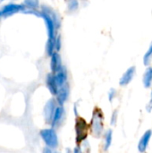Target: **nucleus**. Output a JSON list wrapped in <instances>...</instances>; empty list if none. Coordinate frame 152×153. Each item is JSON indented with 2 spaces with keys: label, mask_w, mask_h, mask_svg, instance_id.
I'll return each mask as SVG.
<instances>
[{
  "label": "nucleus",
  "mask_w": 152,
  "mask_h": 153,
  "mask_svg": "<svg viewBox=\"0 0 152 153\" xmlns=\"http://www.w3.org/2000/svg\"><path fill=\"white\" fill-rule=\"evenodd\" d=\"M103 113L101 109L96 108L93 110L92 117L90 121V132L91 134L96 138H100L104 132V124H103Z\"/></svg>",
  "instance_id": "obj_1"
},
{
  "label": "nucleus",
  "mask_w": 152,
  "mask_h": 153,
  "mask_svg": "<svg viewBox=\"0 0 152 153\" xmlns=\"http://www.w3.org/2000/svg\"><path fill=\"white\" fill-rule=\"evenodd\" d=\"M73 152L74 153H81L82 152V149H81V147L78 145V146H76L74 149H73Z\"/></svg>",
  "instance_id": "obj_24"
},
{
  "label": "nucleus",
  "mask_w": 152,
  "mask_h": 153,
  "mask_svg": "<svg viewBox=\"0 0 152 153\" xmlns=\"http://www.w3.org/2000/svg\"><path fill=\"white\" fill-rule=\"evenodd\" d=\"M116 91L115 89H110V91H108V100L110 102H112L114 100V99H116Z\"/></svg>",
  "instance_id": "obj_20"
},
{
  "label": "nucleus",
  "mask_w": 152,
  "mask_h": 153,
  "mask_svg": "<svg viewBox=\"0 0 152 153\" xmlns=\"http://www.w3.org/2000/svg\"><path fill=\"white\" fill-rule=\"evenodd\" d=\"M117 115H118L117 110H115V111L112 113L111 119H110V125L113 126H116V121H117Z\"/></svg>",
  "instance_id": "obj_19"
},
{
  "label": "nucleus",
  "mask_w": 152,
  "mask_h": 153,
  "mask_svg": "<svg viewBox=\"0 0 152 153\" xmlns=\"http://www.w3.org/2000/svg\"><path fill=\"white\" fill-rule=\"evenodd\" d=\"M151 96V100L149 101V103H148V105H147V107H146V109H147L148 112L152 111V91Z\"/></svg>",
  "instance_id": "obj_22"
},
{
  "label": "nucleus",
  "mask_w": 152,
  "mask_h": 153,
  "mask_svg": "<svg viewBox=\"0 0 152 153\" xmlns=\"http://www.w3.org/2000/svg\"><path fill=\"white\" fill-rule=\"evenodd\" d=\"M75 141L77 144H81L83 143L88 136V132H89V125L87 124L86 120L83 119L81 117H76L75 121Z\"/></svg>",
  "instance_id": "obj_3"
},
{
  "label": "nucleus",
  "mask_w": 152,
  "mask_h": 153,
  "mask_svg": "<svg viewBox=\"0 0 152 153\" xmlns=\"http://www.w3.org/2000/svg\"><path fill=\"white\" fill-rule=\"evenodd\" d=\"M61 46H62L61 37L60 36H57L56 38V51H59L61 49Z\"/></svg>",
  "instance_id": "obj_21"
},
{
  "label": "nucleus",
  "mask_w": 152,
  "mask_h": 153,
  "mask_svg": "<svg viewBox=\"0 0 152 153\" xmlns=\"http://www.w3.org/2000/svg\"><path fill=\"white\" fill-rule=\"evenodd\" d=\"M142 83L145 88L149 89L151 88L152 85V67L148 66L143 74L142 77Z\"/></svg>",
  "instance_id": "obj_14"
},
{
  "label": "nucleus",
  "mask_w": 152,
  "mask_h": 153,
  "mask_svg": "<svg viewBox=\"0 0 152 153\" xmlns=\"http://www.w3.org/2000/svg\"><path fill=\"white\" fill-rule=\"evenodd\" d=\"M112 140H113V131L111 129H108L104 135V150L108 151L112 143Z\"/></svg>",
  "instance_id": "obj_15"
},
{
  "label": "nucleus",
  "mask_w": 152,
  "mask_h": 153,
  "mask_svg": "<svg viewBox=\"0 0 152 153\" xmlns=\"http://www.w3.org/2000/svg\"><path fill=\"white\" fill-rule=\"evenodd\" d=\"M152 137V131L151 130H147L144 134L142 136L140 139V142L138 143V151L140 152H145L147 151V148L149 146L150 141Z\"/></svg>",
  "instance_id": "obj_12"
},
{
  "label": "nucleus",
  "mask_w": 152,
  "mask_h": 153,
  "mask_svg": "<svg viewBox=\"0 0 152 153\" xmlns=\"http://www.w3.org/2000/svg\"><path fill=\"white\" fill-rule=\"evenodd\" d=\"M58 106V103L56 101V99H50L45 105L44 107V118H45V121L47 125H50L51 122H52V119H53V116L55 114V111H56V107Z\"/></svg>",
  "instance_id": "obj_5"
},
{
  "label": "nucleus",
  "mask_w": 152,
  "mask_h": 153,
  "mask_svg": "<svg viewBox=\"0 0 152 153\" xmlns=\"http://www.w3.org/2000/svg\"><path fill=\"white\" fill-rule=\"evenodd\" d=\"M79 1L78 0H68V9L73 12L78 9Z\"/></svg>",
  "instance_id": "obj_18"
},
{
  "label": "nucleus",
  "mask_w": 152,
  "mask_h": 153,
  "mask_svg": "<svg viewBox=\"0 0 152 153\" xmlns=\"http://www.w3.org/2000/svg\"><path fill=\"white\" fill-rule=\"evenodd\" d=\"M39 135L41 139L43 140V142L45 143L46 146L52 148V149H56L58 147V144H59L58 136L55 128L51 127V128L42 129L39 132Z\"/></svg>",
  "instance_id": "obj_2"
},
{
  "label": "nucleus",
  "mask_w": 152,
  "mask_h": 153,
  "mask_svg": "<svg viewBox=\"0 0 152 153\" xmlns=\"http://www.w3.org/2000/svg\"><path fill=\"white\" fill-rule=\"evenodd\" d=\"M40 17L44 20L46 27H47V37L48 39L50 40H55L56 36V26L55 23L54 19L52 18V16L47 13V12L41 11V15Z\"/></svg>",
  "instance_id": "obj_4"
},
{
  "label": "nucleus",
  "mask_w": 152,
  "mask_h": 153,
  "mask_svg": "<svg viewBox=\"0 0 152 153\" xmlns=\"http://www.w3.org/2000/svg\"><path fill=\"white\" fill-rule=\"evenodd\" d=\"M136 73V68L135 66H131L129 67L121 76L119 80V85L120 86H126L128 85L133 79L134 75Z\"/></svg>",
  "instance_id": "obj_8"
},
{
  "label": "nucleus",
  "mask_w": 152,
  "mask_h": 153,
  "mask_svg": "<svg viewBox=\"0 0 152 153\" xmlns=\"http://www.w3.org/2000/svg\"><path fill=\"white\" fill-rule=\"evenodd\" d=\"M23 4L28 10H38L39 7V0H24Z\"/></svg>",
  "instance_id": "obj_16"
},
{
  "label": "nucleus",
  "mask_w": 152,
  "mask_h": 153,
  "mask_svg": "<svg viewBox=\"0 0 152 153\" xmlns=\"http://www.w3.org/2000/svg\"><path fill=\"white\" fill-rule=\"evenodd\" d=\"M4 0H0V3H2V2H4Z\"/></svg>",
  "instance_id": "obj_25"
},
{
  "label": "nucleus",
  "mask_w": 152,
  "mask_h": 153,
  "mask_svg": "<svg viewBox=\"0 0 152 153\" xmlns=\"http://www.w3.org/2000/svg\"><path fill=\"white\" fill-rule=\"evenodd\" d=\"M54 74H55L56 81L59 87L67 82V70H66L65 66L63 65V67Z\"/></svg>",
  "instance_id": "obj_13"
},
{
  "label": "nucleus",
  "mask_w": 152,
  "mask_h": 153,
  "mask_svg": "<svg viewBox=\"0 0 152 153\" xmlns=\"http://www.w3.org/2000/svg\"><path fill=\"white\" fill-rule=\"evenodd\" d=\"M73 111H74V115L75 117H79V114H78V107H77V104L75 103L74 104V107H73Z\"/></svg>",
  "instance_id": "obj_23"
},
{
  "label": "nucleus",
  "mask_w": 152,
  "mask_h": 153,
  "mask_svg": "<svg viewBox=\"0 0 152 153\" xmlns=\"http://www.w3.org/2000/svg\"><path fill=\"white\" fill-rule=\"evenodd\" d=\"M26 9L24 4H13V3H10L8 4H5L1 10H0V13L2 17H8L10 15H13L16 13L19 12H24V10Z\"/></svg>",
  "instance_id": "obj_6"
},
{
  "label": "nucleus",
  "mask_w": 152,
  "mask_h": 153,
  "mask_svg": "<svg viewBox=\"0 0 152 153\" xmlns=\"http://www.w3.org/2000/svg\"><path fill=\"white\" fill-rule=\"evenodd\" d=\"M64 117H65V108L63 106L58 105L56 108L55 114L53 116L52 122L50 124L51 127H53V128L57 127L62 123V121L64 120Z\"/></svg>",
  "instance_id": "obj_10"
},
{
  "label": "nucleus",
  "mask_w": 152,
  "mask_h": 153,
  "mask_svg": "<svg viewBox=\"0 0 152 153\" xmlns=\"http://www.w3.org/2000/svg\"><path fill=\"white\" fill-rule=\"evenodd\" d=\"M63 67L62 59L58 51H55L50 56V69L53 74H56Z\"/></svg>",
  "instance_id": "obj_9"
},
{
  "label": "nucleus",
  "mask_w": 152,
  "mask_h": 153,
  "mask_svg": "<svg viewBox=\"0 0 152 153\" xmlns=\"http://www.w3.org/2000/svg\"><path fill=\"white\" fill-rule=\"evenodd\" d=\"M70 95V85L68 82L65 83L64 85L60 86L57 91V94L56 95V100L60 106H64V104L66 102Z\"/></svg>",
  "instance_id": "obj_7"
},
{
  "label": "nucleus",
  "mask_w": 152,
  "mask_h": 153,
  "mask_svg": "<svg viewBox=\"0 0 152 153\" xmlns=\"http://www.w3.org/2000/svg\"><path fill=\"white\" fill-rule=\"evenodd\" d=\"M1 17H2V16H1V13H0V18H1Z\"/></svg>",
  "instance_id": "obj_26"
},
{
  "label": "nucleus",
  "mask_w": 152,
  "mask_h": 153,
  "mask_svg": "<svg viewBox=\"0 0 152 153\" xmlns=\"http://www.w3.org/2000/svg\"><path fill=\"white\" fill-rule=\"evenodd\" d=\"M46 85L49 91V92L56 97V95L57 94V91H58V89H59V86L56 81V78H55V74L53 73L51 74H48L47 75V78H46Z\"/></svg>",
  "instance_id": "obj_11"
},
{
  "label": "nucleus",
  "mask_w": 152,
  "mask_h": 153,
  "mask_svg": "<svg viewBox=\"0 0 152 153\" xmlns=\"http://www.w3.org/2000/svg\"><path fill=\"white\" fill-rule=\"evenodd\" d=\"M152 60V42L151 43L147 52L145 53L144 56H143V64L146 66H149V65L151 64Z\"/></svg>",
  "instance_id": "obj_17"
}]
</instances>
